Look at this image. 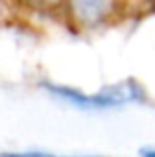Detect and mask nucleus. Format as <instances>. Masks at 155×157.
<instances>
[{"instance_id": "5", "label": "nucleus", "mask_w": 155, "mask_h": 157, "mask_svg": "<svg viewBox=\"0 0 155 157\" xmlns=\"http://www.w3.org/2000/svg\"><path fill=\"white\" fill-rule=\"evenodd\" d=\"M141 157H155V147H145V149L139 151Z\"/></svg>"}, {"instance_id": "2", "label": "nucleus", "mask_w": 155, "mask_h": 157, "mask_svg": "<svg viewBox=\"0 0 155 157\" xmlns=\"http://www.w3.org/2000/svg\"><path fill=\"white\" fill-rule=\"evenodd\" d=\"M72 6H74V12L80 22L93 24L104 14L105 0H72Z\"/></svg>"}, {"instance_id": "4", "label": "nucleus", "mask_w": 155, "mask_h": 157, "mask_svg": "<svg viewBox=\"0 0 155 157\" xmlns=\"http://www.w3.org/2000/svg\"><path fill=\"white\" fill-rule=\"evenodd\" d=\"M30 2L38 8H52V6H56V4H60L62 0H30Z\"/></svg>"}, {"instance_id": "3", "label": "nucleus", "mask_w": 155, "mask_h": 157, "mask_svg": "<svg viewBox=\"0 0 155 157\" xmlns=\"http://www.w3.org/2000/svg\"><path fill=\"white\" fill-rule=\"evenodd\" d=\"M0 157H84V155H54L42 151H24V153H0Z\"/></svg>"}, {"instance_id": "1", "label": "nucleus", "mask_w": 155, "mask_h": 157, "mask_svg": "<svg viewBox=\"0 0 155 157\" xmlns=\"http://www.w3.org/2000/svg\"><path fill=\"white\" fill-rule=\"evenodd\" d=\"M54 96L62 98V100L70 101L81 109H112V107H119L125 104H133V101L143 100V90L135 82H121V84L104 88L97 94H84L72 88H64V86H46Z\"/></svg>"}]
</instances>
